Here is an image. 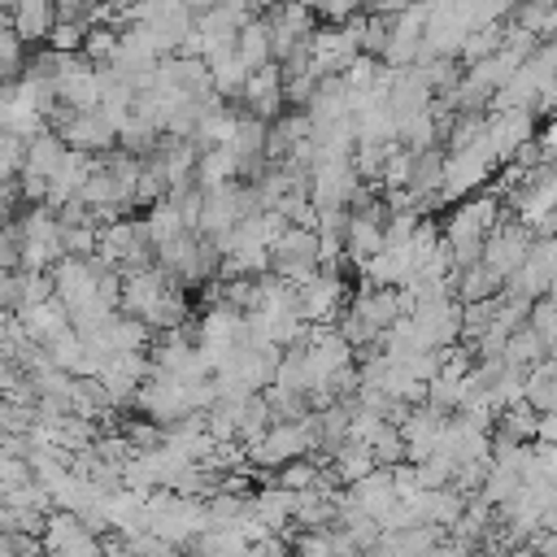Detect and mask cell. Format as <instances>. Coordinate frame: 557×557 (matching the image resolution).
<instances>
[{
    "label": "cell",
    "mask_w": 557,
    "mask_h": 557,
    "mask_svg": "<svg viewBox=\"0 0 557 557\" xmlns=\"http://www.w3.org/2000/svg\"><path fill=\"white\" fill-rule=\"evenodd\" d=\"M483 126H487V122H483ZM496 165H500V161H496L487 135H479V139H474L470 148H461V152H444V178H440V187H435V205H457L461 196L479 191V187L492 178Z\"/></svg>",
    "instance_id": "cell-1"
},
{
    "label": "cell",
    "mask_w": 557,
    "mask_h": 557,
    "mask_svg": "<svg viewBox=\"0 0 557 557\" xmlns=\"http://www.w3.org/2000/svg\"><path fill=\"white\" fill-rule=\"evenodd\" d=\"M344 300H348V283H344L339 270L318 265L309 278L296 283V313H300V322H335Z\"/></svg>",
    "instance_id": "cell-2"
},
{
    "label": "cell",
    "mask_w": 557,
    "mask_h": 557,
    "mask_svg": "<svg viewBox=\"0 0 557 557\" xmlns=\"http://www.w3.org/2000/svg\"><path fill=\"white\" fill-rule=\"evenodd\" d=\"M531 239H535V235H531V231H527V226H522V222H518V218L505 209V213L496 218V226L483 235L479 261H483L492 274H500V278H505V274H513V270H518V261L527 257Z\"/></svg>",
    "instance_id": "cell-3"
},
{
    "label": "cell",
    "mask_w": 557,
    "mask_h": 557,
    "mask_svg": "<svg viewBox=\"0 0 557 557\" xmlns=\"http://www.w3.org/2000/svg\"><path fill=\"white\" fill-rule=\"evenodd\" d=\"M270 270L283 274L287 283H300L318 270V231H305V226H292L270 244Z\"/></svg>",
    "instance_id": "cell-4"
},
{
    "label": "cell",
    "mask_w": 557,
    "mask_h": 557,
    "mask_svg": "<svg viewBox=\"0 0 557 557\" xmlns=\"http://www.w3.org/2000/svg\"><path fill=\"white\" fill-rule=\"evenodd\" d=\"M553 278H557V244H553V235H535L527 257L518 261L513 274H505L500 287L522 292V296H544V292H553Z\"/></svg>",
    "instance_id": "cell-5"
},
{
    "label": "cell",
    "mask_w": 557,
    "mask_h": 557,
    "mask_svg": "<svg viewBox=\"0 0 557 557\" xmlns=\"http://www.w3.org/2000/svg\"><path fill=\"white\" fill-rule=\"evenodd\" d=\"M39 548H48V553H100L104 544L96 540V531L83 527V518L74 509H48L44 531H39Z\"/></svg>",
    "instance_id": "cell-6"
},
{
    "label": "cell",
    "mask_w": 557,
    "mask_h": 557,
    "mask_svg": "<svg viewBox=\"0 0 557 557\" xmlns=\"http://www.w3.org/2000/svg\"><path fill=\"white\" fill-rule=\"evenodd\" d=\"M57 135L65 139V148H78V152H109L113 144H117V131H113V122L100 113V109H74L61 126H57Z\"/></svg>",
    "instance_id": "cell-7"
},
{
    "label": "cell",
    "mask_w": 557,
    "mask_h": 557,
    "mask_svg": "<svg viewBox=\"0 0 557 557\" xmlns=\"http://www.w3.org/2000/svg\"><path fill=\"white\" fill-rule=\"evenodd\" d=\"M535 126H540V117L531 113V104H522V109H496V113H487L483 135H487L496 161H509V152L518 144H527L535 135Z\"/></svg>",
    "instance_id": "cell-8"
},
{
    "label": "cell",
    "mask_w": 557,
    "mask_h": 557,
    "mask_svg": "<svg viewBox=\"0 0 557 557\" xmlns=\"http://www.w3.org/2000/svg\"><path fill=\"white\" fill-rule=\"evenodd\" d=\"M91 165H96V152H78V148H65L61 152V161L52 165V174H48V191H44V205H65V200H74L78 196V187H83V178L91 174Z\"/></svg>",
    "instance_id": "cell-9"
},
{
    "label": "cell",
    "mask_w": 557,
    "mask_h": 557,
    "mask_svg": "<svg viewBox=\"0 0 557 557\" xmlns=\"http://www.w3.org/2000/svg\"><path fill=\"white\" fill-rule=\"evenodd\" d=\"M13 313H17V322H22V331L30 335V339H48V335H57L61 326H70V309L57 300V296H48V300H35V305H13Z\"/></svg>",
    "instance_id": "cell-10"
},
{
    "label": "cell",
    "mask_w": 557,
    "mask_h": 557,
    "mask_svg": "<svg viewBox=\"0 0 557 557\" xmlns=\"http://www.w3.org/2000/svg\"><path fill=\"white\" fill-rule=\"evenodd\" d=\"M52 22H57L52 0H13L9 4V26L22 35V44H44Z\"/></svg>",
    "instance_id": "cell-11"
},
{
    "label": "cell",
    "mask_w": 557,
    "mask_h": 557,
    "mask_svg": "<svg viewBox=\"0 0 557 557\" xmlns=\"http://www.w3.org/2000/svg\"><path fill=\"white\" fill-rule=\"evenodd\" d=\"M522 400L531 409H557V361H553V352H544L540 361H531L522 370Z\"/></svg>",
    "instance_id": "cell-12"
},
{
    "label": "cell",
    "mask_w": 557,
    "mask_h": 557,
    "mask_svg": "<svg viewBox=\"0 0 557 557\" xmlns=\"http://www.w3.org/2000/svg\"><path fill=\"white\" fill-rule=\"evenodd\" d=\"M248 509H252L270 531H283V527H292V487L265 479V483L248 496Z\"/></svg>",
    "instance_id": "cell-13"
},
{
    "label": "cell",
    "mask_w": 557,
    "mask_h": 557,
    "mask_svg": "<svg viewBox=\"0 0 557 557\" xmlns=\"http://www.w3.org/2000/svg\"><path fill=\"white\" fill-rule=\"evenodd\" d=\"M383 248V222L366 218V213H348V226H344V257L352 265H361L366 257H374Z\"/></svg>",
    "instance_id": "cell-14"
},
{
    "label": "cell",
    "mask_w": 557,
    "mask_h": 557,
    "mask_svg": "<svg viewBox=\"0 0 557 557\" xmlns=\"http://www.w3.org/2000/svg\"><path fill=\"white\" fill-rule=\"evenodd\" d=\"M231 52L239 57V65H244V70H257V65H265V61H270V30H265V17H261V13H257V17H248V22L235 30Z\"/></svg>",
    "instance_id": "cell-15"
},
{
    "label": "cell",
    "mask_w": 557,
    "mask_h": 557,
    "mask_svg": "<svg viewBox=\"0 0 557 557\" xmlns=\"http://www.w3.org/2000/svg\"><path fill=\"white\" fill-rule=\"evenodd\" d=\"M61 152H65V139L52 131V126H44V131H35V135H26V152H22V170L26 174H52V165L61 161Z\"/></svg>",
    "instance_id": "cell-16"
},
{
    "label": "cell",
    "mask_w": 557,
    "mask_h": 557,
    "mask_svg": "<svg viewBox=\"0 0 557 557\" xmlns=\"http://www.w3.org/2000/svg\"><path fill=\"white\" fill-rule=\"evenodd\" d=\"M196 187H218L226 178H239V165H235V152L226 144H213V148H200L196 152V170H191Z\"/></svg>",
    "instance_id": "cell-17"
},
{
    "label": "cell",
    "mask_w": 557,
    "mask_h": 557,
    "mask_svg": "<svg viewBox=\"0 0 557 557\" xmlns=\"http://www.w3.org/2000/svg\"><path fill=\"white\" fill-rule=\"evenodd\" d=\"M500 274H492L483 261H470V265H461L457 270V278H453V296L457 300H487V296H496L500 292Z\"/></svg>",
    "instance_id": "cell-18"
},
{
    "label": "cell",
    "mask_w": 557,
    "mask_h": 557,
    "mask_svg": "<svg viewBox=\"0 0 557 557\" xmlns=\"http://www.w3.org/2000/svg\"><path fill=\"white\" fill-rule=\"evenodd\" d=\"M527 326L540 335L544 352H557V305H553V292L531 296V305H527Z\"/></svg>",
    "instance_id": "cell-19"
},
{
    "label": "cell",
    "mask_w": 557,
    "mask_h": 557,
    "mask_svg": "<svg viewBox=\"0 0 557 557\" xmlns=\"http://www.w3.org/2000/svg\"><path fill=\"white\" fill-rule=\"evenodd\" d=\"M544 357V344H540V335L522 322V326H513L509 335H505V344H500V361H509V366H531V361H540Z\"/></svg>",
    "instance_id": "cell-20"
},
{
    "label": "cell",
    "mask_w": 557,
    "mask_h": 557,
    "mask_svg": "<svg viewBox=\"0 0 557 557\" xmlns=\"http://www.w3.org/2000/svg\"><path fill=\"white\" fill-rule=\"evenodd\" d=\"M148 213H144V231H148V239L152 244H161V239H170V235H178V231H187L183 226V218H178V209L170 205V196H157L152 205H144Z\"/></svg>",
    "instance_id": "cell-21"
},
{
    "label": "cell",
    "mask_w": 557,
    "mask_h": 557,
    "mask_svg": "<svg viewBox=\"0 0 557 557\" xmlns=\"http://www.w3.org/2000/svg\"><path fill=\"white\" fill-rule=\"evenodd\" d=\"M44 352H48V361L57 366V370H78V352H83V335L74 331V326H61L57 335H48L44 339Z\"/></svg>",
    "instance_id": "cell-22"
},
{
    "label": "cell",
    "mask_w": 557,
    "mask_h": 557,
    "mask_svg": "<svg viewBox=\"0 0 557 557\" xmlns=\"http://www.w3.org/2000/svg\"><path fill=\"white\" fill-rule=\"evenodd\" d=\"M409 170H413V148H405L400 139H392L387 152H383V165H379V187H405L409 183Z\"/></svg>",
    "instance_id": "cell-23"
},
{
    "label": "cell",
    "mask_w": 557,
    "mask_h": 557,
    "mask_svg": "<svg viewBox=\"0 0 557 557\" xmlns=\"http://www.w3.org/2000/svg\"><path fill=\"white\" fill-rule=\"evenodd\" d=\"M509 22L535 30L540 39H553V30H557V9H544V4H535V0H513Z\"/></svg>",
    "instance_id": "cell-24"
},
{
    "label": "cell",
    "mask_w": 557,
    "mask_h": 557,
    "mask_svg": "<svg viewBox=\"0 0 557 557\" xmlns=\"http://www.w3.org/2000/svg\"><path fill=\"white\" fill-rule=\"evenodd\" d=\"M91 65H104L113 52H117V26H109V22H91L87 26V35H83V48H78Z\"/></svg>",
    "instance_id": "cell-25"
},
{
    "label": "cell",
    "mask_w": 557,
    "mask_h": 557,
    "mask_svg": "<svg viewBox=\"0 0 557 557\" xmlns=\"http://www.w3.org/2000/svg\"><path fill=\"white\" fill-rule=\"evenodd\" d=\"M366 448H370L374 466H396V461H405V440H400V431H396L392 422H383V426L366 440Z\"/></svg>",
    "instance_id": "cell-26"
},
{
    "label": "cell",
    "mask_w": 557,
    "mask_h": 557,
    "mask_svg": "<svg viewBox=\"0 0 557 557\" xmlns=\"http://www.w3.org/2000/svg\"><path fill=\"white\" fill-rule=\"evenodd\" d=\"M83 35H87V22L83 17H57L52 26H48V48H57V52H78L83 48Z\"/></svg>",
    "instance_id": "cell-27"
},
{
    "label": "cell",
    "mask_w": 557,
    "mask_h": 557,
    "mask_svg": "<svg viewBox=\"0 0 557 557\" xmlns=\"http://www.w3.org/2000/svg\"><path fill=\"white\" fill-rule=\"evenodd\" d=\"M379 57H370V52H352L348 57V65L339 70V78H344V87L348 91H370V83H374V74H379Z\"/></svg>",
    "instance_id": "cell-28"
},
{
    "label": "cell",
    "mask_w": 557,
    "mask_h": 557,
    "mask_svg": "<svg viewBox=\"0 0 557 557\" xmlns=\"http://www.w3.org/2000/svg\"><path fill=\"white\" fill-rule=\"evenodd\" d=\"M22 65H26L22 35H17L9 22H0V78H17V74H22Z\"/></svg>",
    "instance_id": "cell-29"
},
{
    "label": "cell",
    "mask_w": 557,
    "mask_h": 557,
    "mask_svg": "<svg viewBox=\"0 0 557 557\" xmlns=\"http://www.w3.org/2000/svg\"><path fill=\"white\" fill-rule=\"evenodd\" d=\"M52 296V274L48 270H17V305H35Z\"/></svg>",
    "instance_id": "cell-30"
},
{
    "label": "cell",
    "mask_w": 557,
    "mask_h": 557,
    "mask_svg": "<svg viewBox=\"0 0 557 557\" xmlns=\"http://www.w3.org/2000/svg\"><path fill=\"white\" fill-rule=\"evenodd\" d=\"M22 152H26V139L9 126H0V174H17L22 170Z\"/></svg>",
    "instance_id": "cell-31"
},
{
    "label": "cell",
    "mask_w": 557,
    "mask_h": 557,
    "mask_svg": "<svg viewBox=\"0 0 557 557\" xmlns=\"http://www.w3.org/2000/svg\"><path fill=\"white\" fill-rule=\"evenodd\" d=\"M0 305H17V270H9V265H0Z\"/></svg>",
    "instance_id": "cell-32"
},
{
    "label": "cell",
    "mask_w": 557,
    "mask_h": 557,
    "mask_svg": "<svg viewBox=\"0 0 557 557\" xmlns=\"http://www.w3.org/2000/svg\"><path fill=\"white\" fill-rule=\"evenodd\" d=\"M252 4H257V9H270V4H278V0H252Z\"/></svg>",
    "instance_id": "cell-33"
},
{
    "label": "cell",
    "mask_w": 557,
    "mask_h": 557,
    "mask_svg": "<svg viewBox=\"0 0 557 557\" xmlns=\"http://www.w3.org/2000/svg\"><path fill=\"white\" fill-rule=\"evenodd\" d=\"M535 4H544V9H557V0H535Z\"/></svg>",
    "instance_id": "cell-34"
},
{
    "label": "cell",
    "mask_w": 557,
    "mask_h": 557,
    "mask_svg": "<svg viewBox=\"0 0 557 557\" xmlns=\"http://www.w3.org/2000/svg\"><path fill=\"white\" fill-rule=\"evenodd\" d=\"M0 457H4V453H0Z\"/></svg>",
    "instance_id": "cell-35"
}]
</instances>
